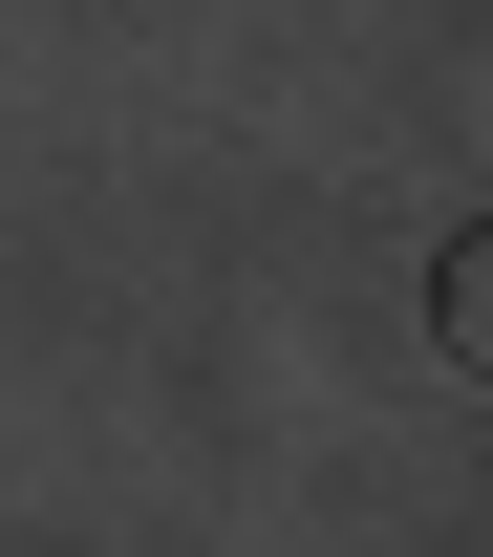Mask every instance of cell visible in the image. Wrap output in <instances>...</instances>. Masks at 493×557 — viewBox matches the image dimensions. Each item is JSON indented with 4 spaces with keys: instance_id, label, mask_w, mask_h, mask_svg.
Instances as JSON below:
<instances>
[{
    "instance_id": "obj_1",
    "label": "cell",
    "mask_w": 493,
    "mask_h": 557,
    "mask_svg": "<svg viewBox=\"0 0 493 557\" xmlns=\"http://www.w3.org/2000/svg\"><path fill=\"white\" fill-rule=\"evenodd\" d=\"M429 344H451V364L493 386V236H451V278H429Z\"/></svg>"
}]
</instances>
